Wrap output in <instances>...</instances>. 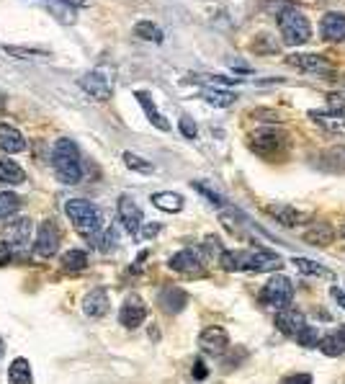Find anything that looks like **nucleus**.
Here are the masks:
<instances>
[{
	"instance_id": "nucleus-1",
	"label": "nucleus",
	"mask_w": 345,
	"mask_h": 384,
	"mask_svg": "<svg viewBox=\"0 0 345 384\" xmlns=\"http://www.w3.org/2000/svg\"><path fill=\"white\" fill-rule=\"evenodd\" d=\"M52 168H55L57 181L65 186H75L83 181V160L80 150L70 137H60L52 147Z\"/></svg>"
},
{
	"instance_id": "nucleus-2",
	"label": "nucleus",
	"mask_w": 345,
	"mask_h": 384,
	"mask_svg": "<svg viewBox=\"0 0 345 384\" xmlns=\"http://www.w3.org/2000/svg\"><path fill=\"white\" fill-rule=\"evenodd\" d=\"M65 212H68L73 227L78 229V232H80L88 243H95V240L101 237L103 214H101V209H98L95 204L85 202V199H70V202L65 204Z\"/></svg>"
},
{
	"instance_id": "nucleus-3",
	"label": "nucleus",
	"mask_w": 345,
	"mask_h": 384,
	"mask_svg": "<svg viewBox=\"0 0 345 384\" xmlns=\"http://www.w3.org/2000/svg\"><path fill=\"white\" fill-rule=\"evenodd\" d=\"M276 21H278V28H281V39H284V44H289V47H299V44H304L312 36L309 19H307L299 8L284 6L276 14Z\"/></svg>"
},
{
	"instance_id": "nucleus-4",
	"label": "nucleus",
	"mask_w": 345,
	"mask_h": 384,
	"mask_svg": "<svg viewBox=\"0 0 345 384\" xmlns=\"http://www.w3.org/2000/svg\"><path fill=\"white\" fill-rule=\"evenodd\" d=\"M31 237H34V222L28 217H16L3 229V248L8 250V256L21 258L31 248Z\"/></svg>"
},
{
	"instance_id": "nucleus-5",
	"label": "nucleus",
	"mask_w": 345,
	"mask_h": 384,
	"mask_svg": "<svg viewBox=\"0 0 345 384\" xmlns=\"http://www.w3.org/2000/svg\"><path fill=\"white\" fill-rule=\"evenodd\" d=\"M80 88L95 101H109L114 95V73L109 68H95L80 78Z\"/></svg>"
},
{
	"instance_id": "nucleus-6",
	"label": "nucleus",
	"mask_w": 345,
	"mask_h": 384,
	"mask_svg": "<svg viewBox=\"0 0 345 384\" xmlns=\"http://www.w3.org/2000/svg\"><path fill=\"white\" fill-rule=\"evenodd\" d=\"M260 299L265 304H271V307L286 310L291 304V299H294V284H291L289 276H273L263 286V291H260Z\"/></svg>"
},
{
	"instance_id": "nucleus-7",
	"label": "nucleus",
	"mask_w": 345,
	"mask_h": 384,
	"mask_svg": "<svg viewBox=\"0 0 345 384\" xmlns=\"http://www.w3.org/2000/svg\"><path fill=\"white\" fill-rule=\"evenodd\" d=\"M203 250L196 248H186V250H178L176 256H170L168 266L178 274H189V276H201L203 274Z\"/></svg>"
},
{
	"instance_id": "nucleus-8",
	"label": "nucleus",
	"mask_w": 345,
	"mask_h": 384,
	"mask_svg": "<svg viewBox=\"0 0 345 384\" xmlns=\"http://www.w3.org/2000/svg\"><path fill=\"white\" fill-rule=\"evenodd\" d=\"M116 212H119V219H122L124 229L129 235H139L144 224V214L139 209V204L132 199V196H119V204H116Z\"/></svg>"
},
{
	"instance_id": "nucleus-9",
	"label": "nucleus",
	"mask_w": 345,
	"mask_h": 384,
	"mask_svg": "<svg viewBox=\"0 0 345 384\" xmlns=\"http://www.w3.org/2000/svg\"><path fill=\"white\" fill-rule=\"evenodd\" d=\"M284 135H278V132H273V129H263V132H255V135H250V150L255 152V155L260 157H276L278 152H281V147H284Z\"/></svg>"
},
{
	"instance_id": "nucleus-10",
	"label": "nucleus",
	"mask_w": 345,
	"mask_h": 384,
	"mask_svg": "<svg viewBox=\"0 0 345 384\" xmlns=\"http://www.w3.org/2000/svg\"><path fill=\"white\" fill-rule=\"evenodd\" d=\"M289 65H294V68H299V70H304V73H309V75H317V78H327V75H332V62L327 60V57H322V54H317V52L291 54Z\"/></svg>"
},
{
	"instance_id": "nucleus-11",
	"label": "nucleus",
	"mask_w": 345,
	"mask_h": 384,
	"mask_svg": "<svg viewBox=\"0 0 345 384\" xmlns=\"http://www.w3.org/2000/svg\"><path fill=\"white\" fill-rule=\"evenodd\" d=\"M57 250H60V229L52 219H47V222H41L39 232H36L34 253L39 258H52Z\"/></svg>"
},
{
	"instance_id": "nucleus-12",
	"label": "nucleus",
	"mask_w": 345,
	"mask_h": 384,
	"mask_svg": "<svg viewBox=\"0 0 345 384\" xmlns=\"http://www.w3.org/2000/svg\"><path fill=\"white\" fill-rule=\"evenodd\" d=\"M144 320H147V304L142 302L139 294H129V297L124 299L122 310H119V323H122L124 328H129V331H134Z\"/></svg>"
},
{
	"instance_id": "nucleus-13",
	"label": "nucleus",
	"mask_w": 345,
	"mask_h": 384,
	"mask_svg": "<svg viewBox=\"0 0 345 384\" xmlns=\"http://www.w3.org/2000/svg\"><path fill=\"white\" fill-rule=\"evenodd\" d=\"M198 346H201V351L203 353H209V356H222L224 351L230 348V336H227L224 328L211 325V328L201 331V336H198Z\"/></svg>"
},
{
	"instance_id": "nucleus-14",
	"label": "nucleus",
	"mask_w": 345,
	"mask_h": 384,
	"mask_svg": "<svg viewBox=\"0 0 345 384\" xmlns=\"http://www.w3.org/2000/svg\"><path fill=\"white\" fill-rule=\"evenodd\" d=\"M284 266V261L271 253V250H250V253H243V271H278Z\"/></svg>"
},
{
	"instance_id": "nucleus-15",
	"label": "nucleus",
	"mask_w": 345,
	"mask_h": 384,
	"mask_svg": "<svg viewBox=\"0 0 345 384\" xmlns=\"http://www.w3.org/2000/svg\"><path fill=\"white\" fill-rule=\"evenodd\" d=\"M276 328L284 336H291V338H297L299 333L304 331L307 328V320H304V312H299L294 310V307H286V310H281L276 315Z\"/></svg>"
},
{
	"instance_id": "nucleus-16",
	"label": "nucleus",
	"mask_w": 345,
	"mask_h": 384,
	"mask_svg": "<svg viewBox=\"0 0 345 384\" xmlns=\"http://www.w3.org/2000/svg\"><path fill=\"white\" fill-rule=\"evenodd\" d=\"M83 312L90 317V320H101L106 312H109V291L106 289H90L83 299Z\"/></svg>"
},
{
	"instance_id": "nucleus-17",
	"label": "nucleus",
	"mask_w": 345,
	"mask_h": 384,
	"mask_svg": "<svg viewBox=\"0 0 345 384\" xmlns=\"http://www.w3.org/2000/svg\"><path fill=\"white\" fill-rule=\"evenodd\" d=\"M319 34L327 41L345 39V16L343 14H325L319 19Z\"/></svg>"
},
{
	"instance_id": "nucleus-18",
	"label": "nucleus",
	"mask_w": 345,
	"mask_h": 384,
	"mask_svg": "<svg viewBox=\"0 0 345 384\" xmlns=\"http://www.w3.org/2000/svg\"><path fill=\"white\" fill-rule=\"evenodd\" d=\"M265 214H271L278 224H284V227H297V224L304 222V214L289 204H268L265 207Z\"/></svg>"
},
{
	"instance_id": "nucleus-19",
	"label": "nucleus",
	"mask_w": 345,
	"mask_h": 384,
	"mask_svg": "<svg viewBox=\"0 0 345 384\" xmlns=\"http://www.w3.org/2000/svg\"><path fill=\"white\" fill-rule=\"evenodd\" d=\"M0 150H3L6 155L23 152V150H26V140H23V135H21L16 127H11V124H0Z\"/></svg>"
},
{
	"instance_id": "nucleus-20",
	"label": "nucleus",
	"mask_w": 345,
	"mask_h": 384,
	"mask_svg": "<svg viewBox=\"0 0 345 384\" xmlns=\"http://www.w3.org/2000/svg\"><path fill=\"white\" fill-rule=\"evenodd\" d=\"M186 304H189V294L183 289H178V286H168V289L160 291V307L165 312H170V315H178Z\"/></svg>"
},
{
	"instance_id": "nucleus-21",
	"label": "nucleus",
	"mask_w": 345,
	"mask_h": 384,
	"mask_svg": "<svg viewBox=\"0 0 345 384\" xmlns=\"http://www.w3.org/2000/svg\"><path fill=\"white\" fill-rule=\"evenodd\" d=\"M137 101H139V106L144 108V114H147V119H149V124L152 127H157L160 132H168L170 129V124H168V119H165L160 111H157V106L152 103V98H149V93H144V90H137Z\"/></svg>"
},
{
	"instance_id": "nucleus-22",
	"label": "nucleus",
	"mask_w": 345,
	"mask_h": 384,
	"mask_svg": "<svg viewBox=\"0 0 345 384\" xmlns=\"http://www.w3.org/2000/svg\"><path fill=\"white\" fill-rule=\"evenodd\" d=\"M26 181V173L21 168L18 162L11 160V157H0V183H8V186H21Z\"/></svg>"
},
{
	"instance_id": "nucleus-23",
	"label": "nucleus",
	"mask_w": 345,
	"mask_h": 384,
	"mask_svg": "<svg viewBox=\"0 0 345 384\" xmlns=\"http://www.w3.org/2000/svg\"><path fill=\"white\" fill-rule=\"evenodd\" d=\"M291 263L297 266V271H302L304 276H317V279H327V281H332L335 279V274H332L327 266H322V263L317 261H309V258H291Z\"/></svg>"
},
{
	"instance_id": "nucleus-24",
	"label": "nucleus",
	"mask_w": 345,
	"mask_h": 384,
	"mask_svg": "<svg viewBox=\"0 0 345 384\" xmlns=\"http://www.w3.org/2000/svg\"><path fill=\"white\" fill-rule=\"evenodd\" d=\"M47 11L52 19H57L62 26H73L78 21V14H75V6L65 3V0H47Z\"/></svg>"
},
{
	"instance_id": "nucleus-25",
	"label": "nucleus",
	"mask_w": 345,
	"mask_h": 384,
	"mask_svg": "<svg viewBox=\"0 0 345 384\" xmlns=\"http://www.w3.org/2000/svg\"><path fill=\"white\" fill-rule=\"evenodd\" d=\"M319 351L330 358L343 356L345 353V333L332 331V333H327V336H322V341H319Z\"/></svg>"
},
{
	"instance_id": "nucleus-26",
	"label": "nucleus",
	"mask_w": 345,
	"mask_h": 384,
	"mask_svg": "<svg viewBox=\"0 0 345 384\" xmlns=\"http://www.w3.org/2000/svg\"><path fill=\"white\" fill-rule=\"evenodd\" d=\"M8 382L11 384H34L31 364H28L26 358H16L14 364L8 366Z\"/></svg>"
},
{
	"instance_id": "nucleus-27",
	"label": "nucleus",
	"mask_w": 345,
	"mask_h": 384,
	"mask_svg": "<svg viewBox=\"0 0 345 384\" xmlns=\"http://www.w3.org/2000/svg\"><path fill=\"white\" fill-rule=\"evenodd\" d=\"M332 237H335V232H332V227L327 222H314L304 232V240L309 245H330Z\"/></svg>"
},
{
	"instance_id": "nucleus-28",
	"label": "nucleus",
	"mask_w": 345,
	"mask_h": 384,
	"mask_svg": "<svg viewBox=\"0 0 345 384\" xmlns=\"http://www.w3.org/2000/svg\"><path fill=\"white\" fill-rule=\"evenodd\" d=\"M152 204L157 209L168 212V214H176V212L183 209V196L173 194V191H160V194H152Z\"/></svg>"
},
{
	"instance_id": "nucleus-29",
	"label": "nucleus",
	"mask_w": 345,
	"mask_h": 384,
	"mask_svg": "<svg viewBox=\"0 0 345 384\" xmlns=\"http://www.w3.org/2000/svg\"><path fill=\"white\" fill-rule=\"evenodd\" d=\"M201 98L217 108H227L237 101V95L232 93V90H222V88H206V90L201 93Z\"/></svg>"
},
{
	"instance_id": "nucleus-30",
	"label": "nucleus",
	"mask_w": 345,
	"mask_h": 384,
	"mask_svg": "<svg viewBox=\"0 0 345 384\" xmlns=\"http://www.w3.org/2000/svg\"><path fill=\"white\" fill-rule=\"evenodd\" d=\"M322 165L327 170H335V173H345V145L327 150L325 155H322Z\"/></svg>"
},
{
	"instance_id": "nucleus-31",
	"label": "nucleus",
	"mask_w": 345,
	"mask_h": 384,
	"mask_svg": "<svg viewBox=\"0 0 345 384\" xmlns=\"http://www.w3.org/2000/svg\"><path fill=\"white\" fill-rule=\"evenodd\" d=\"M134 34L144 41H163V28L152 24V21H139L134 26Z\"/></svg>"
},
{
	"instance_id": "nucleus-32",
	"label": "nucleus",
	"mask_w": 345,
	"mask_h": 384,
	"mask_svg": "<svg viewBox=\"0 0 345 384\" xmlns=\"http://www.w3.org/2000/svg\"><path fill=\"white\" fill-rule=\"evenodd\" d=\"M21 209V199L16 194H8V191H0V217L3 219H11L14 214H18Z\"/></svg>"
},
{
	"instance_id": "nucleus-33",
	"label": "nucleus",
	"mask_w": 345,
	"mask_h": 384,
	"mask_svg": "<svg viewBox=\"0 0 345 384\" xmlns=\"http://www.w3.org/2000/svg\"><path fill=\"white\" fill-rule=\"evenodd\" d=\"M312 122H317L319 127L330 129V132H343L345 129V119H340V116H332V114H319V111H309Z\"/></svg>"
},
{
	"instance_id": "nucleus-34",
	"label": "nucleus",
	"mask_w": 345,
	"mask_h": 384,
	"mask_svg": "<svg viewBox=\"0 0 345 384\" xmlns=\"http://www.w3.org/2000/svg\"><path fill=\"white\" fill-rule=\"evenodd\" d=\"M88 266V256L83 253V250H68L65 256H62V269L65 271H80Z\"/></svg>"
},
{
	"instance_id": "nucleus-35",
	"label": "nucleus",
	"mask_w": 345,
	"mask_h": 384,
	"mask_svg": "<svg viewBox=\"0 0 345 384\" xmlns=\"http://www.w3.org/2000/svg\"><path fill=\"white\" fill-rule=\"evenodd\" d=\"M124 165H127L129 170H137V173H152V170H155L152 162L139 157L137 152H124Z\"/></svg>"
},
{
	"instance_id": "nucleus-36",
	"label": "nucleus",
	"mask_w": 345,
	"mask_h": 384,
	"mask_svg": "<svg viewBox=\"0 0 345 384\" xmlns=\"http://www.w3.org/2000/svg\"><path fill=\"white\" fill-rule=\"evenodd\" d=\"M116 240H119V232H116V227H106L101 232V237H98L93 245L101 250V253H111V250L116 248Z\"/></svg>"
},
{
	"instance_id": "nucleus-37",
	"label": "nucleus",
	"mask_w": 345,
	"mask_h": 384,
	"mask_svg": "<svg viewBox=\"0 0 345 384\" xmlns=\"http://www.w3.org/2000/svg\"><path fill=\"white\" fill-rule=\"evenodd\" d=\"M3 52L11 54V57H21V60H28V57H49V52L44 49H31V47H16V44H6Z\"/></svg>"
},
{
	"instance_id": "nucleus-38",
	"label": "nucleus",
	"mask_w": 345,
	"mask_h": 384,
	"mask_svg": "<svg viewBox=\"0 0 345 384\" xmlns=\"http://www.w3.org/2000/svg\"><path fill=\"white\" fill-rule=\"evenodd\" d=\"M191 186H193V189H196L198 194H203V196H206V202H209V204H214V207H227V202H224V196L219 194V191L209 189V186H206V183H198V181H193V183H191Z\"/></svg>"
},
{
	"instance_id": "nucleus-39",
	"label": "nucleus",
	"mask_w": 345,
	"mask_h": 384,
	"mask_svg": "<svg viewBox=\"0 0 345 384\" xmlns=\"http://www.w3.org/2000/svg\"><path fill=\"white\" fill-rule=\"evenodd\" d=\"M319 341H322V338H319V331L317 328H312V325H307L304 331L297 336V343L304 346V348H314V346H319Z\"/></svg>"
},
{
	"instance_id": "nucleus-40",
	"label": "nucleus",
	"mask_w": 345,
	"mask_h": 384,
	"mask_svg": "<svg viewBox=\"0 0 345 384\" xmlns=\"http://www.w3.org/2000/svg\"><path fill=\"white\" fill-rule=\"evenodd\" d=\"M178 129H181V135L186 137V140H196V135H198V127H196V122H193L191 116H181Z\"/></svg>"
},
{
	"instance_id": "nucleus-41",
	"label": "nucleus",
	"mask_w": 345,
	"mask_h": 384,
	"mask_svg": "<svg viewBox=\"0 0 345 384\" xmlns=\"http://www.w3.org/2000/svg\"><path fill=\"white\" fill-rule=\"evenodd\" d=\"M327 106H330L332 116L345 119V98H340V95H330V98H327Z\"/></svg>"
},
{
	"instance_id": "nucleus-42",
	"label": "nucleus",
	"mask_w": 345,
	"mask_h": 384,
	"mask_svg": "<svg viewBox=\"0 0 345 384\" xmlns=\"http://www.w3.org/2000/svg\"><path fill=\"white\" fill-rule=\"evenodd\" d=\"M281 384H312L309 374H294V377H286Z\"/></svg>"
},
{
	"instance_id": "nucleus-43",
	"label": "nucleus",
	"mask_w": 345,
	"mask_h": 384,
	"mask_svg": "<svg viewBox=\"0 0 345 384\" xmlns=\"http://www.w3.org/2000/svg\"><path fill=\"white\" fill-rule=\"evenodd\" d=\"M157 232H160V224H144L142 232H139V237H144V240H152Z\"/></svg>"
},
{
	"instance_id": "nucleus-44",
	"label": "nucleus",
	"mask_w": 345,
	"mask_h": 384,
	"mask_svg": "<svg viewBox=\"0 0 345 384\" xmlns=\"http://www.w3.org/2000/svg\"><path fill=\"white\" fill-rule=\"evenodd\" d=\"M206 374H209V371H206L203 361H196V366H193V377H196V379H206Z\"/></svg>"
},
{
	"instance_id": "nucleus-45",
	"label": "nucleus",
	"mask_w": 345,
	"mask_h": 384,
	"mask_svg": "<svg viewBox=\"0 0 345 384\" xmlns=\"http://www.w3.org/2000/svg\"><path fill=\"white\" fill-rule=\"evenodd\" d=\"M330 294H332V299L338 302V307H343V310H345V294H343V291L335 286V289H330Z\"/></svg>"
},
{
	"instance_id": "nucleus-46",
	"label": "nucleus",
	"mask_w": 345,
	"mask_h": 384,
	"mask_svg": "<svg viewBox=\"0 0 345 384\" xmlns=\"http://www.w3.org/2000/svg\"><path fill=\"white\" fill-rule=\"evenodd\" d=\"M65 3H70V6H75V8H88L93 0H65Z\"/></svg>"
},
{
	"instance_id": "nucleus-47",
	"label": "nucleus",
	"mask_w": 345,
	"mask_h": 384,
	"mask_svg": "<svg viewBox=\"0 0 345 384\" xmlns=\"http://www.w3.org/2000/svg\"><path fill=\"white\" fill-rule=\"evenodd\" d=\"M340 232H343V237H345V224H343V229H340Z\"/></svg>"
},
{
	"instance_id": "nucleus-48",
	"label": "nucleus",
	"mask_w": 345,
	"mask_h": 384,
	"mask_svg": "<svg viewBox=\"0 0 345 384\" xmlns=\"http://www.w3.org/2000/svg\"><path fill=\"white\" fill-rule=\"evenodd\" d=\"M0 351H3V346H0Z\"/></svg>"
}]
</instances>
